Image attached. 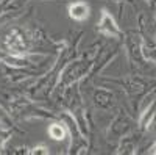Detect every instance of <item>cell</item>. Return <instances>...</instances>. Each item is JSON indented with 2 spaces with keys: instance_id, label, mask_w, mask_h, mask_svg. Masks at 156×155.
<instances>
[{
  "instance_id": "2",
  "label": "cell",
  "mask_w": 156,
  "mask_h": 155,
  "mask_svg": "<svg viewBox=\"0 0 156 155\" xmlns=\"http://www.w3.org/2000/svg\"><path fill=\"white\" fill-rule=\"evenodd\" d=\"M6 46H8V49L14 55H20L22 52L25 50V39H23V36L20 35V31L17 28L11 30L8 33V36H6Z\"/></svg>"
},
{
  "instance_id": "3",
  "label": "cell",
  "mask_w": 156,
  "mask_h": 155,
  "mask_svg": "<svg viewBox=\"0 0 156 155\" xmlns=\"http://www.w3.org/2000/svg\"><path fill=\"white\" fill-rule=\"evenodd\" d=\"M89 13H90V8L84 2H75L69 6V16L73 20H78V22L86 20L89 17Z\"/></svg>"
},
{
  "instance_id": "5",
  "label": "cell",
  "mask_w": 156,
  "mask_h": 155,
  "mask_svg": "<svg viewBox=\"0 0 156 155\" xmlns=\"http://www.w3.org/2000/svg\"><path fill=\"white\" fill-rule=\"evenodd\" d=\"M30 153H33V155H34V153H44V155H47L48 150H47L44 146H41V147H34L33 150H30Z\"/></svg>"
},
{
  "instance_id": "6",
  "label": "cell",
  "mask_w": 156,
  "mask_h": 155,
  "mask_svg": "<svg viewBox=\"0 0 156 155\" xmlns=\"http://www.w3.org/2000/svg\"><path fill=\"white\" fill-rule=\"evenodd\" d=\"M0 122H5L6 127L9 125V121H8V118H6V113L3 111V108H0Z\"/></svg>"
},
{
  "instance_id": "1",
  "label": "cell",
  "mask_w": 156,
  "mask_h": 155,
  "mask_svg": "<svg viewBox=\"0 0 156 155\" xmlns=\"http://www.w3.org/2000/svg\"><path fill=\"white\" fill-rule=\"evenodd\" d=\"M98 31L106 35V36H111V38H117L120 33L119 27L115 25V20L109 16V13L106 9H103V14H101V20L98 24Z\"/></svg>"
},
{
  "instance_id": "4",
  "label": "cell",
  "mask_w": 156,
  "mask_h": 155,
  "mask_svg": "<svg viewBox=\"0 0 156 155\" xmlns=\"http://www.w3.org/2000/svg\"><path fill=\"white\" fill-rule=\"evenodd\" d=\"M48 135L56 141H61V139H64V136H66V130H64L59 124H51L50 128H48Z\"/></svg>"
}]
</instances>
